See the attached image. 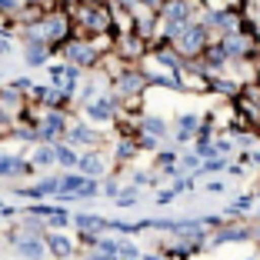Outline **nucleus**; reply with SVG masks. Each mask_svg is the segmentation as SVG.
<instances>
[{
    "label": "nucleus",
    "mask_w": 260,
    "mask_h": 260,
    "mask_svg": "<svg viewBox=\"0 0 260 260\" xmlns=\"http://www.w3.org/2000/svg\"><path fill=\"white\" fill-rule=\"evenodd\" d=\"M63 57H67L74 67H87V63L97 60V50H93L90 44H80V40H74V44L63 47Z\"/></svg>",
    "instance_id": "1"
},
{
    "label": "nucleus",
    "mask_w": 260,
    "mask_h": 260,
    "mask_svg": "<svg viewBox=\"0 0 260 260\" xmlns=\"http://www.w3.org/2000/svg\"><path fill=\"white\" fill-rule=\"evenodd\" d=\"M180 44H184L187 54H197L200 47H204V27H197V23H184V30H180Z\"/></svg>",
    "instance_id": "2"
},
{
    "label": "nucleus",
    "mask_w": 260,
    "mask_h": 260,
    "mask_svg": "<svg viewBox=\"0 0 260 260\" xmlns=\"http://www.w3.org/2000/svg\"><path fill=\"white\" fill-rule=\"evenodd\" d=\"M84 23H87V30H93V34H107L110 30V17H107V10H100V7H87L84 10Z\"/></svg>",
    "instance_id": "3"
},
{
    "label": "nucleus",
    "mask_w": 260,
    "mask_h": 260,
    "mask_svg": "<svg viewBox=\"0 0 260 260\" xmlns=\"http://www.w3.org/2000/svg\"><path fill=\"white\" fill-rule=\"evenodd\" d=\"M23 174H30V164L20 160V157L0 153V177H23Z\"/></svg>",
    "instance_id": "4"
},
{
    "label": "nucleus",
    "mask_w": 260,
    "mask_h": 260,
    "mask_svg": "<svg viewBox=\"0 0 260 260\" xmlns=\"http://www.w3.org/2000/svg\"><path fill=\"white\" fill-rule=\"evenodd\" d=\"M63 127H67V123H63V114H47V120L40 123V130L34 134V137L37 140H54Z\"/></svg>",
    "instance_id": "5"
},
{
    "label": "nucleus",
    "mask_w": 260,
    "mask_h": 260,
    "mask_svg": "<svg viewBox=\"0 0 260 260\" xmlns=\"http://www.w3.org/2000/svg\"><path fill=\"white\" fill-rule=\"evenodd\" d=\"M47 54H50V47H47L44 40H27L23 57H27V63H30V67H40V63L47 60Z\"/></svg>",
    "instance_id": "6"
},
{
    "label": "nucleus",
    "mask_w": 260,
    "mask_h": 260,
    "mask_svg": "<svg viewBox=\"0 0 260 260\" xmlns=\"http://www.w3.org/2000/svg\"><path fill=\"white\" fill-rule=\"evenodd\" d=\"M164 17H167V23H187L190 20V7H187L184 0H170L167 7H164Z\"/></svg>",
    "instance_id": "7"
},
{
    "label": "nucleus",
    "mask_w": 260,
    "mask_h": 260,
    "mask_svg": "<svg viewBox=\"0 0 260 260\" xmlns=\"http://www.w3.org/2000/svg\"><path fill=\"white\" fill-rule=\"evenodd\" d=\"M87 114H90V120H110V117H114V97H104V100H97V104H90Z\"/></svg>",
    "instance_id": "8"
},
{
    "label": "nucleus",
    "mask_w": 260,
    "mask_h": 260,
    "mask_svg": "<svg viewBox=\"0 0 260 260\" xmlns=\"http://www.w3.org/2000/svg\"><path fill=\"white\" fill-rule=\"evenodd\" d=\"M54 190H57V180H54V177H47V180L27 187V190H20V193H23V197H30V200H40V197H47V193H54Z\"/></svg>",
    "instance_id": "9"
},
{
    "label": "nucleus",
    "mask_w": 260,
    "mask_h": 260,
    "mask_svg": "<svg viewBox=\"0 0 260 260\" xmlns=\"http://www.w3.org/2000/svg\"><path fill=\"white\" fill-rule=\"evenodd\" d=\"M77 227L84 230L87 237H93V234H97V230H104V227H107V223H104V217H93V214H80V217H77Z\"/></svg>",
    "instance_id": "10"
},
{
    "label": "nucleus",
    "mask_w": 260,
    "mask_h": 260,
    "mask_svg": "<svg viewBox=\"0 0 260 260\" xmlns=\"http://www.w3.org/2000/svg\"><path fill=\"white\" fill-rule=\"evenodd\" d=\"M144 84H147V80H144L140 74H123V77H120V90H123V93H137Z\"/></svg>",
    "instance_id": "11"
},
{
    "label": "nucleus",
    "mask_w": 260,
    "mask_h": 260,
    "mask_svg": "<svg viewBox=\"0 0 260 260\" xmlns=\"http://www.w3.org/2000/svg\"><path fill=\"white\" fill-rule=\"evenodd\" d=\"M70 140H74V144H97V134L87 130V127H74L70 130Z\"/></svg>",
    "instance_id": "12"
},
{
    "label": "nucleus",
    "mask_w": 260,
    "mask_h": 260,
    "mask_svg": "<svg viewBox=\"0 0 260 260\" xmlns=\"http://www.w3.org/2000/svg\"><path fill=\"white\" fill-rule=\"evenodd\" d=\"M77 164H80V170H84L87 177H100V170H104L100 157H84V160H77Z\"/></svg>",
    "instance_id": "13"
},
{
    "label": "nucleus",
    "mask_w": 260,
    "mask_h": 260,
    "mask_svg": "<svg viewBox=\"0 0 260 260\" xmlns=\"http://www.w3.org/2000/svg\"><path fill=\"white\" fill-rule=\"evenodd\" d=\"M47 244L54 247V253H57V257H70V253H74V250H70V240H67V237H60V234H57V237H50Z\"/></svg>",
    "instance_id": "14"
},
{
    "label": "nucleus",
    "mask_w": 260,
    "mask_h": 260,
    "mask_svg": "<svg viewBox=\"0 0 260 260\" xmlns=\"http://www.w3.org/2000/svg\"><path fill=\"white\" fill-rule=\"evenodd\" d=\"M17 250H20L23 257H40V253H44V247H40V240H20V244H17Z\"/></svg>",
    "instance_id": "15"
},
{
    "label": "nucleus",
    "mask_w": 260,
    "mask_h": 260,
    "mask_svg": "<svg viewBox=\"0 0 260 260\" xmlns=\"http://www.w3.org/2000/svg\"><path fill=\"white\" fill-rule=\"evenodd\" d=\"M54 160H60L63 167H74V164H77V153L67 150V147H54Z\"/></svg>",
    "instance_id": "16"
},
{
    "label": "nucleus",
    "mask_w": 260,
    "mask_h": 260,
    "mask_svg": "<svg viewBox=\"0 0 260 260\" xmlns=\"http://www.w3.org/2000/svg\"><path fill=\"white\" fill-rule=\"evenodd\" d=\"M157 60H160L164 67H170V70H180V57L170 54V50H160V54H157Z\"/></svg>",
    "instance_id": "17"
},
{
    "label": "nucleus",
    "mask_w": 260,
    "mask_h": 260,
    "mask_svg": "<svg viewBox=\"0 0 260 260\" xmlns=\"http://www.w3.org/2000/svg\"><path fill=\"white\" fill-rule=\"evenodd\" d=\"M193 127H197V117H193V114H184V117H180V140H187V134H190Z\"/></svg>",
    "instance_id": "18"
},
{
    "label": "nucleus",
    "mask_w": 260,
    "mask_h": 260,
    "mask_svg": "<svg viewBox=\"0 0 260 260\" xmlns=\"http://www.w3.org/2000/svg\"><path fill=\"white\" fill-rule=\"evenodd\" d=\"M144 130H150V134H164V130H167V123L157 120V117H147V120H144Z\"/></svg>",
    "instance_id": "19"
},
{
    "label": "nucleus",
    "mask_w": 260,
    "mask_h": 260,
    "mask_svg": "<svg viewBox=\"0 0 260 260\" xmlns=\"http://www.w3.org/2000/svg\"><path fill=\"white\" fill-rule=\"evenodd\" d=\"M34 164H54V150H50V147L37 150V153H34Z\"/></svg>",
    "instance_id": "20"
},
{
    "label": "nucleus",
    "mask_w": 260,
    "mask_h": 260,
    "mask_svg": "<svg viewBox=\"0 0 260 260\" xmlns=\"http://www.w3.org/2000/svg\"><path fill=\"white\" fill-rule=\"evenodd\" d=\"M134 153H137V147H134V144H120V147H117V157H123V160L134 157Z\"/></svg>",
    "instance_id": "21"
},
{
    "label": "nucleus",
    "mask_w": 260,
    "mask_h": 260,
    "mask_svg": "<svg viewBox=\"0 0 260 260\" xmlns=\"http://www.w3.org/2000/svg\"><path fill=\"white\" fill-rule=\"evenodd\" d=\"M217 170H223V160H210L200 167V174H217Z\"/></svg>",
    "instance_id": "22"
},
{
    "label": "nucleus",
    "mask_w": 260,
    "mask_h": 260,
    "mask_svg": "<svg viewBox=\"0 0 260 260\" xmlns=\"http://www.w3.org/2000/svg\"><path fill=\"white\" fill-rule=\"evenodd\" d=\"M134 200H137V190H127V193H123V197H120V207H130V204H134Z\"/></svg>",
    "instance_id": "23"
},
{
    "label": "nucleus",
    "mask_w": 260,
    "mask_h": 260,
    "mask_svg": "<svg viewBox=\"0 0 260 260\" xmlns=\"http://www.w3.org/2000/svg\"><path fill=\"white\" fill-rule=\"evenodd\" d=\"M0 10H17V0H0Z\"/></svg>",
    "instance_id": "24"
},
{
    "label": "nucleus",
    "mask_w": 260,
    "mask_h": 260,
    "mask_svg": "<svg viewBox=\"0 0 260 260\" xmlns=\"http://www.w3.org/2000/svg\"><path fill=\"white\" fill-rule=\"evenodd\" d=\"M140 4H147V7H160V0H140Z\"/></svg>",
    "instance_id": "25"
},
{
    "label": "nucleus",
    "mask_w": 260,
    "mask_h": 260,
    "mask_svg": "<svg viewBox=\"0 0 260 260\" xmlns=\"http://www.w3.org/2000/svg\"><path fill=\"white\" fill-rule=\"evenodd\" d=\"M123 4H137V0H123Z\"/></svg>",
    "instance_id": "26"
},
{
    "label": "nucleus",
    "mask_w": 260,
    "mask_h": 260,
    "mask_svg": "<svg viewBox=\"0 0 260 260\" xmlns=\"http://www.w3.org/2000/svg\"><path fill=\"white\" fill-rule=\"evenodd\" d=\"M87 4H97V0H87Z\"/></svg>",
    "instance_id": "27"
}]
</instances>
